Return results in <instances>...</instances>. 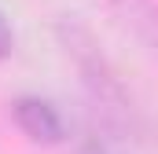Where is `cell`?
<instances>
[{
  "label": "cell",
  "mask_w": 158,
  "mask_h": 154,
  "mask_svg": "<svg viewBox=\"0 0 158 154\" xmlns=\"http://www.w3.org/2000/svg\"><path fill=\"white\" fill-rule=\"evenodd\" d=\"M11 114H15V125H19L33 143H59V140L66 136L63 114H59L48 99H40V95H22V99H15Z\"/></svg>",
  "instance_id": "obj_1"
},
{
  "label": "cell",
  "mask_w": 158,
  "mask_h": 154,
  "mask_svg": "<svg viewBox=\"0 0 158 154\" xmlns=\"http://www.w3.org/2000/svg\"><path fill=\"white\" fill-rule=\"evenodd\" d=\"M11 48H15V33H11V26H7V18L0 15V63L11 55Z\"/></svg>",
  "instance_id": "obj_2"
}]
</instances>
